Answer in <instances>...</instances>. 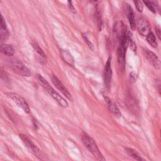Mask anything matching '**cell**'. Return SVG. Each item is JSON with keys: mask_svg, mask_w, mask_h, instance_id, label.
<instances>
[{"mask_svg": "<svg viewBox=\"0 0 161 161\" xmlns=\"http://www.w3.org/2000/svg\"><path fill=\"white\" fill-rule=\"evenodd\" d=\"M126 152H127L128 155L131 157H133L134 159L137 160H143V159L141 157V156L138 154V153L135 151V150L130 148H125Z\"/></svg>", "mask_w": 161, "mask_h": 161, "instance_id": "obj_15", "label": "cell"}, {"mask_svg": "<svg viewBox=\"0 0 161 161\" xmlns=\"http://www.w3.org/2000/svg\"><path fill=\"white\" fill-rule=\"evenodd\" d=\"M52 81L53 82V84L55 85V86L69 100H70L71 101H73L72 95L70 94V93L69 92V91H68V89L64 86V85L62 84V82L58 79V78L55 75H53L52 76Z\"/></svg>", "mask_w": 161, "mask_h": 161, "instance_id": "obj_8", "label": "cell"}, {"mask_svg": "<svg viewBox=\"0 0 161 161\" xmlns=\"http://www.w3.org/2000/svg\"><path fill=\"white\" fill-rule=\"evenodd\" d=\"M60 56L62 58L70 65H74V61L72 55L67 51L65 50H62L60 51Z\"/></svg>", "mask_w": 161, "mask_h": 161, "instance_id": "obj_13", "label": "cell"}, {"mask_svg": "<svg viewBox=\"0 0 161 161\" xmlns=\"http://www.w3.org/2000/svg\"><path fill=\"white\" fill-rule=\"evenodd\" d=\"M124 11L128 17L131 30H134L136 27V23H135L134 12L132 9L131 7L128 4H124Z\"/></svg>", "mask_w": 161, "mask_h": 161, "instance_id": "obj_10", "label": "cell"}, {"mask_svg": "<svg viewBox=\"0 0 161 161\" xmlns=\"http://www.w3.org/2000/svg\"><path fill=\"white\" fill-rule=\"evenodd\" d=\"M82 38H83L84 40V42L87 44V45L89 47V48H90L91 49L93 50V49H94V45H93L92 43L89 41V40L87 38L86 35L84 34V33H82Z\"/></svg>", "mask_w": 161, "mask_h": 161, "instance_id": "obj_21", "label": "cell"}, {"mask_svg": "<svg viewBox=\"0 0 161 161\" xmlns=\"http://www.w3.org/2000/svg\"><path fill=\"white\" fill-rule=\"evenodd\" d=\"M143 3H145V4L147 6V8L153 13H155L156 12L155 8H153V6L152 5V4L148 1V0H143Z\"/></svg>", "mask_w": 161, "mask_h": 161, "instance_id": "obj_23", "label": "cell"}, {"mask_svg": "<svg viewBox=\"0 0 161 161\" xmlns=\"http://www.w3.org/2000/svg\"><path fill=\"white\" fill-rule=\"evenodd\" d=\"M9 67L18 74L23 77H30L31 75L30 70L21 61L16 59L10 60Z\"/></svg>", "mask_w": 161, "mask_h": 161, "instance_id": "obj_3", "label": "cell"}, {"mask_svg": "<svg viewBox=\"0 0 161 161\" xmlns=\"http://www.w3.org/2000/svg\"><path fill=\"white\" fill-rule=\"evenodd\" d=\"M143 54L148 60V62L155 69H160L161 67V62L158 57L152 51L148 49H143Z\"/></svg>", "mask_w": 161, "mask_h": 161, "instance_id": "obj_7", "label": "cell"}, {"mask_svg": "<svg viewBox=\"0 0 161 161\" xmlns=\"http://www.w3.org/2000/svg\"><path fill=\"white\" fill-rule=\"evenodd\" d=\"M155 32H156L157 36L161 40V28L158 27V26H157V27L155 28Z\"/></svg>", "mask_w": 161, "mask_h": 161, "instance_id": "obj_25", "label": "cell"}, {"mask_svg": "<svg viewBox=\"0 0 161 161\" xmlns=\"http://www.w3.org/2000/svg\"><path fill=\"white\" fill-rule=\"evenodd\" d=\"M103 97L109 111L116 116H120L121 114L116 104L114 102H113V101L111 100L107 96L103 94Z\"/></svg>", "mask_w": 161, "mask_h": 161, "instance_id": "obj_11", "label": "cell"}, {"mask_svg": "<svg viewBox=\"0 0 161 161\" xmlns=\"http://www.w3.org/2000/svg\"><path fill=\"white\" fill-rule=\"evenodd\" d=\"M38 80L42 86L47 91V92L56 101V102L62 108H67L69 105L68 102L61 96L55 89L50 85L48 81L41 75H38Z\"/></svg>", "mask_w": 161, "mask_h": 161, "instance_id": "obj_1", "label": "cell"}, {"mask_svg": "<svg viewBox=\"0 0 161 161\" xmlns=\"http://www.w3.org/2000/svg\"><path fill=\"white\" fill-rule=\"evenodd\" d=\"M32 47H33V48L35 49V50L38 53V54L39 55H40L42 57H45V54L44 53V52L42 50V49L40 47V46L38 45V44L36 42H33L32 43Z\"/></svg>", "mask_w": 161, "mask_h": 161, "instance_id": "obj_17", "label": "cell"}, {"mask_svg": "<svg viewBox=\"0 0 161 161\" xmlns=\"http://www.w3.org/2000/svg\"><path fill=\"white\" fill-rule=\"evenodd\" d=\"M0 49L1 52L7 56H13L14 54V50L10 45L3 44L1 45Z\"/></svg>", "mask_w": 161, "mask_h": 161, "instance_id": "obj_14", "label": "cell"}, {"mask_svg": "<svg viewBox=\"0 0 161 161\" xmlns=\"http://www.w3.org/2000/svg\"><path fill=\"white\" fill-rule=\"evenodd\" d=\"M89 1L91 3H94V4H96V3H97L100 1V0H89Z\"/></svg>", "mask_w": 161, "mask_h": 161, "instance_id": "obj_27", "label": "cell"}, {"mask_svg": "<svg viewBox=\"0 0 161 161\" xmlns=\"http://www.w3.org/2000/svg\"><path fill=\"white\" fill-rule=\"evenodd\" d=\"M81 139L86 147L96 158L99 160H105V158L99 151L94 140L87 133L84 131L82 132Z\"/></svg>", "mask_w": 161, "mask_h": 161, "instance_id": "obj_2", "label": "cell"}, {"mask_svg": "<svg viewBox=\"0 0 161 161\" xmlns=\"http://www.w3.org/2000/svg\"><path fill=\"white\" fill-rule=\"evenodd\" d=\"M133 3L137 9V10L139 12H142L143 9V6L142 3V2L140 1V0H133Z\"/></svg>", "mask_w": 161, "mask_h": 161, "instance_id": "obj_19", "label": "cell"}, {"mask_svg": "<svg viewBox=\"0 0 161 161\" xmlns=\"http://www.w3.org/2000/svg\"><path fill=\"white\" fill-rule=\"evenodd\" d=\"M156 86L158 92L161 95V79H158L156 80Z\"/></svg>", "mask_w": 161, "mask_h": 161, "instance_id": "obj_24", "label": "cell"}, {"mask_svg": "<svg viewBox=\"0 0 161 161\" xmlns=\"http://www.w3.org/2000/svg\"><path fill=\"white\" fill-rule=\"evenodd\" d=\"M136 28L142 35L147 36L151 31V26L149 22L144 18H140L136 21Z\"/></svg>", "mask_w": 161, "mask_h": 161, "instance_id": "obj_5", "label": "cell"}, {"mask_svg": "<svg viewBox=\"0 0 161 161\" xmlns=\"http://www.w3.org/2000/svg\"><path fill=\"white\" fill-rule=\"evenodd\" d=\"M1 77L3 80V81L5 82L6 84H10V81H9V79L7 74L3 70L1 71Z\"/></svg>", "mask_w": 161, "mask_h": 161, "instance_id": "obj_22", "label": "cell"}, {"mask_svg": "<svg viewBox=\"0 0 161 161\" xmlns=\"http://www.w3.org/2000/svg\"><path fill=\"white\" fill-rule=\"evenodd\" d=\"M6 95L10 97L19 108L23 109L25 113H30V109L28 103L19 95L14 92H8L6 93Z\"/></svg>", "mask_w": 161, "mask_h": 161, "instance_id": "obj_4", "label": "cell"}, {"mask_svg": "<svg viewBox=\"0 0 161 161\" xmlns=\"http://www.w3.org/2000/svg\"><path fill=\"white\" fill-rule=\"evenodd\" d=\"M148 1L153 6V8H155V11H157L158 12L161 13V9H160V8L159 6V4H158V3L157 0H148Z\"/></svg>", "mask_w": 161, "mask_h": 161, "instance_id": "obj_20", "label": "cell"}, {"mask_svg": "<svg viewBox=\"0 0 161 161\" xmlns=\"http://www.w3.org/2000/svg\"><path fill=\"white\" fill-rule=\"evenodd\" d=\"M111 57H109L105 64L104 70V82L105 86L109 89L110 87L112 79V69L111 67Z\"/></svg>", "mask_w": 161, "mask_h": 161, "instance_id": "obj_9", "label": "cell"}, {"mask_svg": "<svg viewBox=\"0 0 161 161\" xmlns=\"http://www.w3.org/2000/svg\"><path fill=\"white\" fill-rule=\"evenodd\" d=\"M128 45L130 47V48L133 50V51L135 52L136 51V45L134 42V40L130 34V33H128Z\"/></svg>", "mask_w": 161, "mask_h": 161, "instance_id": "obj_18", "label": "cell"}, {"mask_svg": "<svg viewBox=\"0 0 161 161\" xmlns=\"http://www.w3.org/2000/svg\"><path fill=\"white\" fill-rule=\"evenodd\" d=\"M146 39H147V41L148 42V43L153 47L154 48H156L157 47V42L156 41V39H155V35H153V33L150 31L146 36Z\"/></svg>", "mask_w": 161, "mask_h": 161, "instance_id": "obj_16", "label": "cell"}, {"mask_svg": "<svg viewBox=\"0 0 161 161\" xmlns=\"http://www.w3.org/2000/svg\"><path fill=\"white\" fill-rule=\"evenodd\" d=\"M19 137L22 140L23 142L26 145V147H28L30 149H31L37 157H38L40 159H43V157H44L43 154L28 136H26L25 135L20 134Z\"/></svg>", "mask_w": 161, "mask_h": 161, "instance_id": "obj_6", "label": "cell"}, {"mask_svg": "<svg viewBox=\"0 0 161 161\" xmlns=\"http://www.w3.org/2000/svg\"><path fill=\"white\" fill-rule=\"evenodd\" d=\"M9 37V32L6 27L4 18L1 16V26H0V39L1 42L6 41Z\"/></svg>", "mask_w": 161, "mask_h": 161, "instance_id": "obj_12", "label": "cell"}, {"mask_svg": "<svg viewBox=\"0 0 161 161\" xmlns=\"http://www.w3.org/2000/svg\"><path fill=\"white\" fill-rule=\"evenodd\" d=\"M68 1V4H69V8L70 9L71 11H72L74 13H75V8L72 4V0H67Z\"/></svg>", "mask_w": 161, "mask_h": 161, "instance_id": "obj_26", "label": "cell"}]
</instances>
